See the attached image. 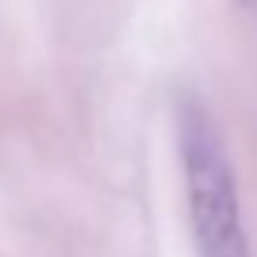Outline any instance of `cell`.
<instances>
[{"mask_svg": "<svg viewBox=\"0 0 257 257\" xmlns=\"http://www.w3.org/2000/svg\"><path fill=\"white\" fill-rule=\"evenodd\" d=\"M180 162L187 187V215L197 257H250L236 173L211 113L197 99H183L176 113Z\"/></svg>", "mask_w": 257, "mask_h": 257, "instance_id": "6da1fadb", "label": "cell"}]
</instances>
